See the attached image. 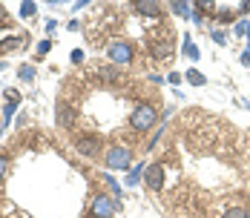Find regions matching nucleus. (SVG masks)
I'll list each match as a JSON object with an SVG mask.
<instances>
[{"instance_id":"obj_8","label":"nucleus","mask_w":250,"mask_h":218,"mask_svg":"<svg viewBox=\"0 0 250 218\" xmlns=\"http://www.w3.org/2000/svg\"><path fill=\"white\" fill-rule=\"evenodd\" d=\"M95 149H98V141H95V138L78 141V152H83V155H95Z\"/></svg>"},{"instance_id":"obj_24","label":"nucleus","mask_w":250,"mask_h":218,"mask_svg":"<svg viewBox=\"0 0 250 218\" xmlns=\"http://www.w3.org/2000/svg\"><path fill=\"white\" fill-rule=\"evenodd\" d=\"M3 126H6V121H0V135H3Z\"/></svg>"},{"instance_id":"obj_16","label":"nucleus","mask_w":250,"mask_h":218,"mask_svg":"<svg viewBox=\"0 0 250 218\" xmlns=\"http://www.w3.org/2000/svg\"><path fill=\"white\" fill-rule=\"evenodd\" d=\"M213 40H216L219 46H227V35L222 32V29H213Z\"/></svg>"},{"instance_id":"obj_4","label":"nucleus","mask_w":250,"mask_h":218,"mask_svg":"<svg viewBox=\"0 0 250 218\" xmlns=\"http://www.w3.org/2000/svg\"><path fill=\"white\" fill-rule=\"evenodd\" d=\"M106 55H109L112 63H129V60H132V46L124 43V40H115L112 46L106 49Z\"/></svg>"},{"instance_id":"obj_6","label":"nucleus","mask_w":250,"mask_h":218,"mask_svg":"<svg viewBox=\"0 0 250 218\" xmlns=\"http://www.w3.org/2000/svg\"><path fill=\"white\" fill-rule=\"evenodd\" d=\"M135 12H141V15H147V18H158V15H161V6H158L155 0H135Z\"/></svg>"},{"instance_id":"obj_12","label":"nucleus","mask_w":250,"mask_h":218,"mask_svg":"<svg viewBox=\"0 0 250 218\" xmlns=\"http://www.w3.org/2000/svg\"><path fill=\"white\" fill-rule=\"evenodd\" d=\"M58 123H61V126H69V123H72V109L58 106Z\"/></svg>"},{"instance_id":"obj_11","label":"nucleus","mask_w":250,"mask_h":218,"mask_svg":"<svg viewBox=\"0 0 250 218\" xmlns=\"http://www.w3.org/2000/svg\"><path fill=\"white\" fill-rule=\"evenodd\" d=\"M184 55H187V58H190V60H199V49L193 46V40H190V38H184Z\"/></svg>"},{"instance_id":"obj_7","label":"nucleus","mask_w":250,"mask_h":218,"mask_svg":"<svg viewBox=\"0 0 250 218\" xmlns=\"http://www.w3.org/2000/svg\"><path fill=\"white\" fill-rule=\"evenodd\" d=\"M144 172H147V170H144V164H135V170L126 172V187H135V184L144 178Z\"/></svg>"},{"instance_id":"obj_10","label":"nucleus","mask_w":250,"mask_h":218,"mask_svg":"<svg viewBox=\"0 0 250 218\" xmlns=\"http://www.w3.org/2000/svg\"><path fill=\"white\" fill-rule=\"evenodd\" d=\"M184 78H187V83H193V86H204V75H201L199 69H187Z\"/></svg>"},{"instance_id":"obj_9","label":"nucleus","mask_w":250,"mask_h":218,"mask_svg":"<svg viewBox=\"0 0 250 218\" xmlns=\"http://www.w3.org/2000/svg\"><path fill=\"white\" fill-rule=\"evenodd\" d=\"M190 6L193 3H187V0H173L170 3V9H173L175 15H181V18H190Z\"/></svg>"},{"instance_id":"obj_18","label":"nucleus","mask_w":250,"mask_h":218,"mask_svg":"<svg viewBox=\"0 0 250 218\" xmlns=\"http://www.w3.org/2000/svg\"><path fill=\"white\" fill-rule=\"evenodd\" d=\"M250 32V20H242V23H236V35H248Z\"/></svg>"},{"instance_id":"obj_5","label":"nucleus","mask_w":250,"mask_h":218,"mask_svg":"<svg viewBox=\"0 0 250 218\" xmlns=\"http://www.w3.org/2000/svg\"><path fill=\"white\" fill-rule=\"evenodd\" d=\"M144 184H147V190H161V184H164V167L161 164H150L147 172H144Z\"/></svg>"},{"instance_id":"obj_25","label":"nucleus","mask_w":250,"mask_h":218,"mask_svg":"<svg viewBox=\"0 0 250 218\" xmlns=\"http://www.w3.org/2000/svg\"><path fill=\"white\" fill-rule=\"evenodd\" d=\"M248 52H250V46H248Z\"/></svg>"},{"instance_id":"obj_2","label":"nucleus","mask_w":250,"mask_h":218,"mask_svg":"<svg viewBox=\"0 0 250 218\" xmlns=\"http://www.w3.org/2000/svg\"><path fill=\"white\" fill-rule=\"evenodd\" d=\"M118 210V201H112L109 195H95L89 204V216L92 218H112Z\"/></svg>"},{"instance_id":"obj_15","label":"nucleus","mask_w":250,"mask_h":218,"mask_svg":"<svg viewBox=\"0 0 250 218\" xmlns=\"http://www.w3.org/2000/svg\"><path fill=\"white\" fill-rule=\"evenodd\" d=\"M21 78H23V83H32L35 80V69L32 66H21Z\"/></svg>"},{"instance_id":"obj_23","label":"nucleus","mask_w":250,"mask_h":218,"mask_svg":"<svg viewBox=\"0 0 250 218\" xmlns=\"http://www.w3.org/2000/svg\"><path fill=\"white\" fill-rule=\"evenodd\" d=\"M242 63H245V66H250V52H248V49H245V55H242Z\"/></svg>"},{"instance_id":"obj_13","label":"nucleus","mask_w":250,"mask_h":218,"mask_svg":"<svg viewBox=\"0 0 250 218\" xmlns=\"http://www.w3.org/2000/svg\"><path fill=\"white\" fill-rule=\"evenodd\" d=\"M222 218H250V213L245 210V207H233V210H227Z\"/></svg>"},{"instance_id":"obj_3","label":"nucleus","mask_w":250,"mask_h":218,"mask_svg":"<svg viewBox=\"0 0 250 218\" xmlns=\"http://www.w3.org/2000/svg\"><path fill=\"white\" fill-rule=\"evenodd\" d=\"M129 164H132V152L126 146H112L106 152V167H112V170H129Z\"/></svg>"},{"instance_id":"obj_14","label":"nucleus","mask_w":250,"mask_h":218,"mask_svg":"<svg viewBox=\"0 0 250 218\" xmlns=\"http://www.w3.org/2000/svg\"><path fill=\"white\" fill-rule=\"evenodd\" d=\"M35 6H38V3H32V0L21 3V15H23V18H32V15H35Z\"/></svg>"},{"instance_id":"obj_17","label":"nucleus","mask_w":250,"mask_h":218,"mask_svg":"<svg viewBox=\"0 0 250 218\" xmlns=\"http://www.w3.org/2000/svg\"><path fill=\"white\" fill-rule=\"evenodd\" d=\"M49 49H52V43H49V40H41V43H38V58H43V55H46Z\"/></svg>"},{"instance_id":"obj_19","label":"nucleus","mask_w":250,"mask_h":218,"mask_svg":"<svg viewBox=\"0 0 250 218\" xmlns=\"http://www.w3.org/2000/svg\"><path fill=\"white\" fill-rule=\"evenodd\" d=\"M106 181H109V187H112V195H121V184L112 181V175H106Z\"/></svg>"},{"instance_id":"obj_1","label":"nucleus","mask_w":250,"mask_h":218,"mask_svg":"<svg viewBox=\"0 0 250 218\" xmlns=\"http://www.w3.org/2000/svg\"><path fill=\"white\" fill-rule=\"evenodd\" d=\"M155 121H158V112H155V106H150V103H138V106H135V112H132V118H129L132 129H138V132L152 129Z\"/></svg>"},{"instance_id":"obj_21","label":"nucleus","mask_w":250,"mask_h":218,"mask_svg":"<svg viewBox=\"0 0 250 218\" xmlns=\"http://www.w3.org/2000/svg\"><path fill=\"white\" fill-rule=\"evenodd\" d=\"M167 80H170L173 86H178V83H181V75H178V72H173V75H170V78H167Z\"/></svg>"},{"instance_id":"obj_22","label":"nucleus","mask_w":250,"mask_h":218,"mask_svg":"<svg viewBox=\"0 0 250 218\" xmlns=\"http://www.w3.org/2000/svg\"><path fill=\"white\" fill-rule=\"evenodd\" d=\"M72 60H75V63H81V60H83V52H81V49H75V52H72Z\"/></svg>"},{"instance_id":"obj_20","label":"nucleus","mask_w":250,"mask_h":218,"mask_svg":"<svg viewBox=\"0 0 250 218\" xmlns=\"http://www.w3.org/2000/svg\"><path fill=\"white\" fill-rule=\"evenodd\" d=\"M6 167H9V161H6V155H0V178L6 175Z\"/></svg>"}]
</instances>
